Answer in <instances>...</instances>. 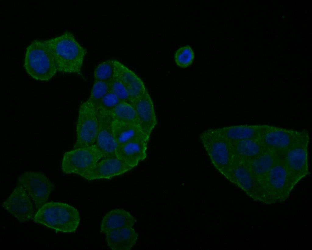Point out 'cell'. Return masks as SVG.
<instances>
[{
    "mask_svg": "<svg viewBox=\"0 0 312 250\" xmlns=\"http://www.w3.org/2000/svg\"><path fill=\"white\" fill-rule=\"evenodd\" d=\"M133 168L116 156L103 158L81 176L88 180L108 179L122 174Z\"/></svg>",
    "mask_w": 312,
    "mask_h": 250,
    "instance_id": "cell-14",
    "label": "cell"
},
{
    "mask_svg": "<svg viewBox=\"0 0 312 250\" xmlns=\"http://www.w3.org/2000/svg\"><path fill=\"white\" fill-rule=\"evenodd\" d=\"M2 207L19 221H29L34 216V209L29 195L20 185L17 184Z\"/></svg>",
    "mask_w": 312,
    "mask_h": 250,
    "instance_id": "cell-11",
    "label": "cell"
},
{
    "mask_svg": "<svg viewBox=\"0 0 312 250\" xmlns=\"http://www.w3.org/2000/svg\"><path fill=\"white\" fill-rule=\"evenodd\" d=\"M303 131L271 126L257 139L266 148L284 153L297 140Z\"/></svg>",
    "mask_w": 312,
    "mask_h": 250,
    "instance_id": "cell-12",
    "label": "cell"
},
{
    "mask_svg": "<svg viewBox=\"0 0 312 250\" xmlns=\"http://www.w3.org/2000/svg\"><path fill=\"white\" fill-rule=\"evenodd\" d=\"M33 220L56 231L69 233L76 231L80 218L78 210L73 206L64 203L51 202L37 210Z\"/></svg>",
    "mask_w": 312,
    "mask_h": 250,
    "instance_id": "cell-2",
    "label": "cell"
},
{
    "mask_svg": "<svg viewBox=\"0 0 312 250\" xmlns=\"http://www.w3.org/2000/svg\"><path fill=\"white\" fill-rule=\"evenodd\" d=\"M229 143L233 160L243 162L253 158L267 148L257 139Z\"/></svg>",
    "mask_w": 312,
    "mask_h": 250,
    "instance_id": "cell-21",
    "label": "cell"
},
{
    "mask_svg": "<svg viewBox=\"0 0 312 250\" xmlns=\"http://www.w3.org/2000/svg\"><path fill=\"white\" fill-rule=\"evenodd\" d=\"M121 102L118 97L111 91L101 100L95 107L104 111L111 112Z\"/></svg>",
    "mask_w": 312,
    "mask_h": 250,
    "instance_id": "cell-29",
    "label": "cell"
},
{
    "mask_svg": "<svg viewBox=\"0 0 312 250\" xmlns=\"http://www.w3.org/2000/svg\"><path fill=\"white\" fill-rule=\"evenodd\" d=\"M148 137H141L118 146L115 150L117 157L133 168L147 157Z\"/></svg>",
    "mask_w": 312,
    "mask_h": 250,
    "instance_id": "cell-18",
    "label": "cell"
},
{
    "mask_svg": "<svg viewBox=\"0 0 312 250\" xmlns=\"http://www.w3.org/2000/svg\"><path fill=\"white\" fill-rule=\"evenodd\" d=\"M131 105L137 115L138 127L144 134L150 137L157 122L153 104L147 90L133 100Z\"/></svg>",
    "mask_w": 312,
    "mask_h": 250,
    "instance_id": "cell-15",
    "label": "cell"
},
{
    "mask_svg": "<svg viewBox=\"0 0 312 250\" xmlns=\"http://www.w3.org/2000/svg\"><path fill=\"white\" fill-rule=\"evenodd\" d=\"M98 131V120L95 106L89 98L80 106L76 125L77 138L73 149L95 144Z\"/></svg>",
    "mask_w": 312,
    "mask_h": 250,
    "instance_id": "cell-6",
    "label": "cell"
},
{
    "mask_svg": "<svg viewBox=\"0 0 312 250\" xmlns=\"http://www.w3.org/2000/svg\"><path fill=\"white\" fill-rule=\"evenodd\" d=\"M110 113L114 120L138 126V118L135 110L129 103L121 101Z\"/></svg>",
    "mask_w": 312,
    "mask_h": 250,
    "instance_id": "cell-24",
    "label": "cell"
},
{
    "mask_svg": "<svg viewBox=\"0 0 312 250\" xmlns=\"http://www.w3.org/2000/svg\"><path fill=\"white\" fill-rule=\"evenodd\" d=\"M24 67L33 78L41 81L50 79L57 69L54 58L44 40H35L27 48Z\"/></svg>",
    "mask_w": 312,
    "mask_h": 250,
    "instance_id": "cell-4",
    "label": "cell"
},
{
    "mask_svg": "<svg viewBox=\"0 0 312 250\" xmlns=\"http://www.w3.org/2000/svg\"><path fill=\"white\" fill-rule=\"evenodd\" d=\"M109 82L95 81L90 99L96 107L102 99L110 91Z\"/></svg>",
    "mask_w": 312,
    "mask_h": 250,
    "instance_id": "cell-27",
    "label": "cell"
},
{
    "mask_svg": "<svg viewBox=\"0 0 312 250\" xmlns=\"http://www.w3.org/2000/svg\"><path fill=\"white\" fill-rule=\"evenodd\" d=\"M138 235L132 226L119 228L106 234L109 247L114 250L131 249L136 244Z\"/></svg>",
    "mask_w": 312,
    "mask_h": 250,
    "instance_id": "cell-20",
    "label": "cell"
},
{
    "mask_svg": "<svg viewBox=\"0 0 312 250\" xmlns=\"http://www.w3.org/2000/svg\"><path fill=\"white\" fill-rule=\"evenodd\" d=\"M112 129L114 138L118 146L138 138H149L136 125L126 123L113 119Z\"/></svg>",
    "mask_w": 312,
    "mask_h": 250,
    "instance_id": "cell-23",
    "label": "cell"
},
{
    "mask_svg": "<svg viewBox=\"0 0 312 250\" xmlns=\"http://www.w3.org/2000/svg\"><path fill=\"white\" fill-rule=\"evenodd\" d=\"M226 178L254 200L265 204L262 187L243 162L233 160Z\"/></svg>",
    "mask_w": 312,
    "mask_h": 250,
    "instance_id": "cell-10",
    "label": "cell"
},
{
    "mask_svg": "<svg viewBox=\"0 0 312 250\" xmlns=\"http://www.w3.org/2000/svg\"><path fill=\"white\" fill-rule=\"evenodd\" d=\"M271 126L267 125H238L212 129L214 132L229 142L257 139Z\"/></svg>",
    "mask_w": 312,
    "mask_h": 250,
    "instance_id": "cell-17",
    "label": "cell"
},
{
    "mask_svg": "<svg viewBox=\"0 0 312 250\" xmlns=\"http://www.w3.org/2000/svg\"><path fill=\"white\" fill-rule=\"evenodd\" d=\"M95 81L109 82L114 75L113 60L105 61L98 65L94 72Z\"/></svg>",
    "mask_w": 312,
    "mask_h": 250,
    "instance_id": "cell-25",
    "label": "cell"
},
{
    "mask_svg": "<svg viewBox=\"0 0 312 250\" xmlns=\"http://www.w3.org/2000/svg\"><path fill=\"white\" fill-rule=\"evenodd\" d=\"M114 74L126 90L132 102L147 90L142 80L132 71L118 61L113 60Z\"/></svg>",
    "mask_w": 312,
    "mask_h": 250,
    "instance_id": "cell-19",
    "label": "cell"
},
{
    "mask_svg": "<svg viewBox=\"0 0 312 250\" xmlns=\"http://www.w3.org/2000/svg\"><path fill=\"white\" fill-rule=\"evenodd\" d=\"M136 219L128 212L116 209L107 213L103 217L100 226V231L104 234L120 228L132 226Z\"/></svg>",
    "mask_w": 312,
    "mask_h": 250,
    "instance_id": "cell-22",
    "label": "cell"
},
{
    "mask_svg": "<svg viewBox=\"0 0 312 250\" xmlns=\"http://www.w3.org/2000/svg\"><path fill=\"white\" fill-rule=\"evenodd\" d=\"M17 184L23 187L33 201L37 210L47 201L54 190V184L43 173L26 172L18 178Z\"/></svg>",
    "mask_w": 312,
    "mask_h": 250,
    "instance_id": "cell-9",
    "label": "cell"
},
{
    "mask_svg": "<svg viewBox=\"0 0 312 250\" xmlns=\"http://www.w3.org/2000/svg\"><path fill=\"white\" fill-rule=\"evenodd\" d=\"M282 154L268 172L263 184L267 204L285 201L297 183L285 165Z\"/></svg>",
    "mask_w": 312,
    "mask_h": 250,
    "instance_id": "cell-3",
    "label": "cell"
},
{
    "mask_svg": "<svg viewBox=\"0 0 312 250\" xmlns=\"http://www.w3.org/2000/svg\"><path fill=\"white\" fill-rule=\"evenodd\" d=\"M309 132L303 130L297 140L282 154V158L292 176L297 183L309 173Z\"/></svg>",
    "mask_w": 312,
    "mask_h": 250,
    "instance_id": "cell-7",
    "label": "cell"
},
{
    "mask_svg": "<svg viewBox=\"0 0 312 250\" xmlns=\"http://www.w3.org/2000/svg\"><path fill=\"white\" fill-rule=\"evenodd\" d=\"M110 90L115 94L121 101L131 105L132 102L126 88L115 74L109 81Z\"/></svg>",
    "mask_w": 312,
    "mask_h": 250,
    "instance_id": "cell-28",
    "label": "cell"
},
{
    "mask_svg": "<svg viewBox=\"0 0 312 250\" xmlns=\"http://www.w3.org/2000/svg\"><path fill=\"white\" fill-rule=\"evenodd\" d=\"M103 157V154L95 144L89 147L73 149L64 154L62 169L66 174L81 176Z\"/></svg>",
    "mask_w": 312,
    "mask_h": 250,
    "instance_id": "cell-8",
    "label": "cell"
},
{
    "mask_svg": "<svg viewBox=\"0 0 312 250\" xmlns=\"http://www.w3.org/2000/svg\"><path fill=\"white\" fill-rule=\"evenodd\" d=\"M55 62L57 71L79 74L81 73L86 49L70 32L44 40Z\"/></svg>",
    "mask_w": 312,
    "mask_h": 250,
    "instance_id": "cell-1",
    "label": "cell"
},
{
    "mask_svg": "<svg viewBox=\"0 0 312 250\" xmlns=\"http://www.w3.org/2000/svg\"><path fill=\"white\" fill-rule=\"evenodd\" d=\"M200 138L212 164L226 178L233 161L229 143L211 129L202 133Z\"/></svg>",
    "mask_w": 312,
    "mask_h": 250,
    "instance_id": "cell-5",
    "label": "cell"
},
{
    "mask_svg": "<svg viewBox=\"0 0 312 250\" xmlns=\"http://www.w3.org/2000/svg\"><path fill=\"white\" fill-rule=\"evenodd\" d=\"M98 120V131L95 144L103 158L116 157L118 146L113 136L112 125L113 119L110 112L96 108Z\"/></svg>",
    "mask_w": 312,
    "mask_h": 250,
    "instance_id": "cell-13",
    "label": "cell"
},
{
    "mask_svg": "<svg viewBox=\"0 0 312 250\" xmlns=\"http://www.w3.org/2000/svg\"><path fill=\"white\" fill-rule=\"evenodd\" d=\"M283 153L266 148L255 158L242 162L260 183L263 191V184L267 174Z\"/></svg>",
    "mask_w": 312,
    "mask_h": 250,
    "instance_id": "cell-16",
    "label": "cell"
},
{
    "mask_svg": "<svg viewBox=\"0 0 312 250\" xmlns=\"http://www.w3.org/2000/svg\"><path fill=\"white\" fill-rule=\"evenodd\" d=\"M194 57V52L189 45L180 48L176 52L174 55L176 64L182 68H186L190 66Z\"/></svg>",
    "mask_w": 312,
    "mask_h": 250,
    "instance_id": "cell-26",
    "label": "cell"
}]
</instances>
